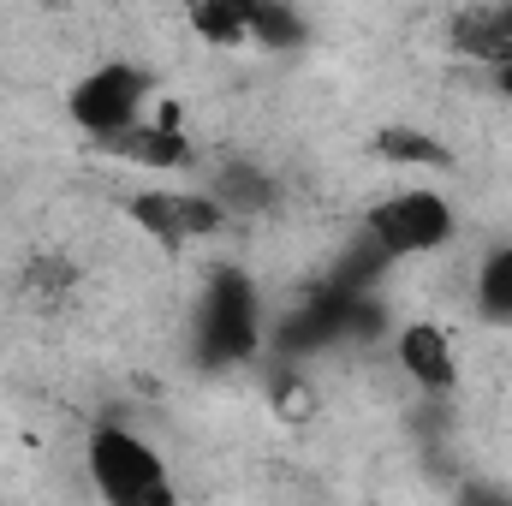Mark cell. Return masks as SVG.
<instances>
[{
  "label": "cell",
  "mask_w": 512,
  "mask_h": 506,
  "mask_svg": "<svg viewBox=\"0 0 512 506\" xmlns=\"http://www.w3.org/2000/svg\"><path fill=\"white\" fill-rule=\"evenodd\" d=\"M453 48L483 60V66H501L512 60V0H495V6H471L453 18Z\"/></svg>",
  "instance_id": "obj_8"
},
{
  "label": "cell",
  "mask_w": 512,
  "mask_h": 506,
  "mask_svg": "<svg viewBox=\"0 0 512 506\" xmlns=\"http://www.w3.org/2000/svg\"><path fill=\"white\" fill-rule=\"evenodd\" d=\"M185 12H191V30L203 36V42H245V24H239V6L233 0H185Z\"/></svg>",
  "instance_id": "obj_12"
},
{
  "label": "cell",
  "mask_w": 512,
  "mask_h": 506,
  "mask_svg": "<svg viewBox=\"0 0 512 506\" xmlns=\"http://www.w3.org/2000/svg\"><path fill=\"white\" fill-rule=\"evenodd\" d=\"M364 227H370V239H376L393 262H399V256H429L453 239V209H447V197H435V191H393V197H382V203L370 209Z\"/></svg>",
  "instance_id": "obj_3"
},
{
  "label": "cell",
  "mask_w": 512,
  "mask_h": 506,
  "mask_svg": "<svg viewBox=\"0 0 512 506\" xmlns=\"http://www.w3.org/2000/svg\"><path fill=\"white\" fill-rule=\"evenodd\" d=\"M274 405H280V417H286V423H298V417H310V411H316L310 387H304L298 376H280V381H274Z\"/></svg>",
  "instance_id": "obj_14"
},
{
  "label": "cell",
  "mask_w": 512,
  "mask_h": 506,
  "mask_svg": "<svg viewBox=\"0 0 512 506\" xmlns=\"http://www.w3.org/2000/svg\"><path fill=\"white\" fill-rule=\"evenodd\" d=\"M102 149L126 155V161L149 167V173H167V167H185V161H191V143H185V126H179L173 108H161V114H149V120L126 126L120 137H108Z\"/></svg>",
  "instance_id": "obj_6"
},
{
  "label": "cell",
  "mask_w": 512,
  "mask_h": 506,
  "mask_svg": "<svg viewBox=\"0 0 512 506\" xmlns=\"http://www.w3.org/2000/svg\"><path fill=\"white\" fill-rule=\"evenodd\" d=\"M376 155H382V161H399V167H441V161H447L441 143H429L423 131H411V126H387L382 137H376Z\"/></svg>",
  "instance_id": "obj_11"
},
{
  "label": "cell",
  "mask_w": 512,
  "mask_h": 506,
  "mask_svg": "<svg viewBox=\"0 0 512 506\" xmlns=\"http://www.w3.org/2000/svg\"><path fill=\"white\" fill-rule=\"evenodd\" d=\"M143 108H149V78L137 66H102L96 78H84L72 90V120L90 131L96 143H108L126 126H137Z\"/></svg>",
  "instance_id": "obj_4"
},
{
  "label": "cell",
  "mask_w": 512,
  "mask_h": 506,
  "mask_svg": "<svg viewBox=\"0 0 512 506\" xmlns=\"http://www.w3.org/2000/svg\"><path fill=\"white\" fill-rule=\"evenodd\" d=\"M126 215L149 239H161L167 251L173 245H191V239H215L227 227L221 197H203V191H137L126 203Z\"/></svg>",
  "instance_id": "obj_5"
},
{
  "label": "cell",
  "mask_w": 512,
  "mask_h": 506,
  "mask_svg": "<svg viewBox=\"0 0 512 506\" xmlns=\"http://www.w3.org/2000/svg\"><path fill=\"white\" fill-rule=\"evenodd\" d=\"M399 370L417 381V387H429V393H441V387H453V340H447V328H435V322H411L405 334H399Z\"/></svg>",
  "instance_id": "obj_7"
},
{
  "label": "cell",
  "mask_w": 512,
  "mask_h": 506,
  "mask_svg": "<svg viewBox=\"0 0 512 506\" xmlns=\"http://www.w3.org/2000/svg\"><path fill=\"white\" fill-rule=\"evenodd\" d=\"M197 340L209 364H245L262 346V316H256V286L245 268H215L197 316Z\"/></svg>",
  "instance_id": "obj_1"
},
{
  "label": "cell",
  "mask_w": 512,
  "mask_h": 506,
  "mask_svg": "<svg viewBox=\"0 0 512 506\" xmlns=\"http://www.w3.org/2000/svg\"><path fill=\"white\" fill-rule=\"evenodd\" d=\"M495 72H501V78H495V84H501V96H507V102H512V60H501Z\"/></svg>",
  "instance_id": "obj_15"
},
{
  "label": "cell",
  "mask_w": 512,
  "mask_h": 506,
  "mask_svg": "<svg viewBox=\"0 0 512 506\" xmlns=\"http://www.w3.org/2000/svg\"><path fill=\"white\" fill-rule=\"evenodd\" d=\"M90 477L108 501L120 506H161L173 489L161 477V459L131 435V429H96L90 441Z\"/></svg>",
  "instance_id": "obj_2"
},
{
  "label": "cell",
  "mask_w": 512,
  "mask_h": 506,
  "mask_svg": "<svg viewBox=\"0 0 512 506\" xmlns=\"http://www.w3.org/2000/svg\"><path fill=\"white\" fill-rule=\"evenodd\" d=\"M233 6H239L245 36L262 42V48H292V42H304V24H298V12H292L286 0H233Z\"/></svg>",
  "instance_id": "obj_9"
},
{
  "label": "cell",
  "mask_w": 512,
  "mask_h": 506,
  "mask_svg": "<svg viewBox=\"0 0 512 506\" xmlns=\"http://www.w3.org/2000/svg\"><path fill=\"white\" fill-rule=\"evenodd\" d=\"M477 304L489 322H512V245H501L477 268Z\"/></svg>",
  "instance_id": "obj_10"
},
{
  "label": "cell",
  "mask_w": 512,
  "mask_h": 506,
  "mask_svg": "<svg viewBox=\"0 0 512 506\" xmlns=\"http://www.w3.org/2000/svg\"><path fill=\"white\" fill-rule=\"evenodd\" d=\"M215 197H221V209L233 203V209H245V215H256V209H268V203H274L268 179L251 173V167H227V173L215 179Z\"/></svg>",
  "instance_id": "obj_13"
}]
</instances>
